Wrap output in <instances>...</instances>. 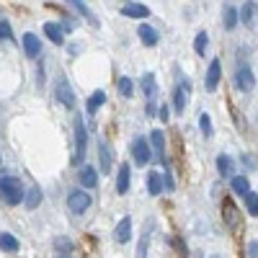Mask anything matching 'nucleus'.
Instances as JSON below:
<instances>
[{
	"mask_svg": "<svg viewBox=\"0 0 258 258\" xmlns=\"http://www.w3.org/2000/svg\"><path fill=\"white\" fill-rule=\"evenodd\" d=\"M80 184H83L85 188H93V186L98 184V171H96V168H91V165L83 168V171H80Z\"/></svg>",
	"mask_w": 258,
	"mask_h": 258,
	"instance_id": "18",
	"label": "nucleus"
},
{
	"mask_svg": "<svg viewBox=\"0 0 258 258\" xmlns=\"http://www.w3.org/2000/svg\"><path fill=\"white\" fill-rule=\"evenodd\" d=\"M70 5H75V10H80V13H83L85 18H91V21H93V24H96V18H93V13H91V10H88V8H85V3H70Z\"/></svg>",
	"mask_w": 258,
	"mask_h": 258,
	"instance_id": "34",
	"label": "nucleus"
},
{
	"mask_svg": "<svg viewBox=\"0 0 258 258\" xmlns=\"http://www.w3.org/2000/svg\"><path fill=\"white\" fill-rule=\"evenodd\" d=\"M132 238V217H121V222L114 230V240L116 243H127Z\"/></svg>",
	"mask_w": 258,
	"mask_h": 258,
	"instance_id": "12",
	"label": "nucleus"
},
{
	"mask_svg": "<svg viewBox=\"0 0 258 258\" xmlns=\"http://www.w3.org/2000/svg\"><path fill=\"white\" fill-rule=\"evenodd\" d=\"M137 31H140V39L147 44V47H155V44H158V31L152 26H140Z\"/></svg>",
	"mask_w": 258,
	"mask_h": 258,
	"instance_id": "21",
	"label": "nucleus"
},
{
	"mask_svg": "<svg viewBox=\"0 0 258 258\" xmlns=\"http://www.w3.org/2000/svg\"><path fill=\"white\" fill-rule=\"evenodd\" d=\"M199 127H201V132H204V137H212V119H209V114L199 116Z\"/></svg>",
	"mask_w": 258,
	"mask_h": 258,
	"instance_id": "33",
	"label": "nucleus"
},
{
	"mask_svg": "<svg viewBox=\"0 0 258 258\" xmlns=\"http://www.w3.org/2000/svg\"><path fill=\"white\" fill-rule=\"evenodd\" d=\"M54 98H57L65 109H75V93L65 77H60V80L54 83Z\"/></svg>",
	"mask_w": 258,
	"mask_h": 258,
	"instance_id": "4",
	"label": "nucleus"
},
{
	"mask_svg": "<svg viewBox=\"0 0 258 258\" xmlns=\"http://www.w3.org/2000/svg\"><path fill=\"white\" fill-rule=\"evenodd\" d=\"M188 80H184V85H178L176 88V93H173V106H176V111L181 114V111H186V106H188Z\"/></svg>",
	"mask_w": 258,
	"mask_h": 258,
	"instance_id": "9",
	"label": "nucleus"
},
{
	"mask_svg": "<svg viewBox=\"0 0 258 258\" xmlns=\"http://www.w3.org/2000/svg\"><path fill=\"white\" fill-rule=\"evenodd\" d=\"M209 258H220V256H209Z\"/></svg>",
	"mask_w": 258,
	"mask_h": 258,
	"instance_id": "39",
	"label": "nucleus"
},
{
	"mask_svg": "<svg viewBox=\"0 0 258 258\" xmlns=\"http://www.w3.org/2000/svg\"><path fill=\"white\" fill-rule=\"evenodd\" d=\"M24 201H26V207H29V209H37V207L41 204V191H39V188H29Z\"/></svg>",
	"mask_w": 258,
	"mask_h": 258,
	"instance_id": "28",
	"label": "nucleus"
},
{
	"mask_svg": "<svg viewBox=\"0 0 258 258\" xmlns=\"http://www.w3.org/2000/svg\"><path fill=\"white\" fill-rule=\"evenodd\" d=\"M104 101H106V93H104V91H96L91 98H88V104H85V106H88V111H91V114H96L98 106L104 104Z\"/></svg>",
	"mask_w": 258,
	"mask_h": 258,
	"instance_id": "27",
	"label": "nucleus"
},
{
	"mask_svg": "<svg viewBox=\"0 0 258 258\" xmlns=\"http://www.w3.org/2000/svg\"><path fill=\"white\" fill-rule=\"evenodd\" d=\"M152 227H155V220L145 222L142 238H140V245H137V258H147V245H150V238H152Z\"/></svg>",
	"mask_w": 258,
	"mask_h": 258,
	"instance_id": "8",
	"label": "nucleus"
},
{
	"mask_svg": "<svg viewBox=\"0 0 258 258\" xmlns=\"http://www.w3.org/2000/svg\"><path fill=\"white\" fill-rule=\"evenodd\" d=\"M13 29H10L8 21H0V41H13Z\"/></svg>",
	"mask_w": 258,
	"mask_h": 258,
	"instance_id": "31",
	"label": "nucleus"
},
{
	"mask_svg": "<svg viewBox=\"0 0 258 258\" xmlns=\"http://www.w3.org/2000/svg\"><path fill=\"white\" fill-rule=\"evenodd\" d=\"M119 93L124 96V98H129V96L134 93V85H132L129 77H119Z\"/></svg>",
	"mask_w": 258,
	"mask_h": 258,
	"instance_id": "30",
	"label": "nucleus"
},
{
	"mask_svg": "<svg viewBox=\"0 0 258 258\" xmlns=\"http://www.w3.org/2000/svg\"><path fill=\"white\" fill-rule=\"evenodd\" d=\"M121 13L129 16V18H147L150 8L142 5V3H127V5H121Z\"/></svg>",
	"mask_w": 258,
	"mask_h": 258,
	"instance_id": "13",
	"label": "nucleus"
},
{
	"mask_svg": "<svg viewBox=\"0 0 258 258\" xmlns=\"http://www.w3.org/2000/svg\"><path fill=\"white\" fill-rule=\"evenodd\" d=\"M57 248H60L62 253H67V251H70V248H73V243H70V240H67V238H60V240H57Z\"/></svg>",
	"mask_w": 258,
	"mask_h": 258,
	"instance_id": "36",
	"label": "nucleus"
},
{
	"mask_svg": "<svg viewBox=\"0 0 258 258\" xmlns=\"http://www.w3.org/2000/svg\"><path fill=\"white\" fill-rule=\"evenodd\" d=\"M116 191H119V194H127V191H129V165H127V163H121V165H119Z\"/></svg>",
	"mask_w": 258,
	"mask_h": 258,
	"instance_id": "16",
	"label": "nucleus"
},
{
	"mask_svg": "<svg viewBox=\"0 0 258 258\" xmlns=\"http://www.w3.org/2000/svg\"><path fill=\"white\" fill-rule=\"evenodd\" d=\"M150 142H152V147H155V152L160 155V158H165V137H163V132L160 129H152V134H150Z\"/></svg>",
	"mask_w": 258,
	"mask_h": 258,
	"instance_id": "22",
	"label": "nucleus"
},
{
	"mask_svg": "<svg viewBox=\"0 0 258 258\" xmlns=\"http://www.w3.org/2000/svg\"><path fill=\"white\" fill-rule=\"evenodd\" d=\"M0 248L8 251V253H16L18 251V240L10 232H0Z\"/></svg>",
	"mask_w": 258,
	"mask_h": 258,
	"instance_id": "23",
	"label": "nucleus"
},
{
	"mask_svg": "<svg viewBox=\"0 0 258 258\" xmlns=\"http://www.w3.org/2000/svg\"><path fill=\"white\" fill-rule=\"evenodd\" d=\"M132 158L137 165H147L150 163V145L145 137H137L132 142Z\"/></svg>",
	"mask_w": 258,
	"mask_h": 258,
	"instance_id": "5",
	"label": "nucleus"
},
{
	"mask_svg": "<svg viewBox=\"0 0 258 258\" xmlns=\"http://www.w3.org/2000/svg\"><path fill=\"white\" fill-rule=\"evenodd\" d=\"M85 147H88V132H85L80 114H77V119H75V163L85 160Z\"/></svg>",
	"mask_w": 258,
	"mask_h": 258,
	"instance_id": "2",
	"label": "nucleus"
},
{
	"mask_svg": "<svg viewBox=\"0 0 258 258\" xmlns=\"http://www.w3.org/2000/svg\"><path fill=\"white\" fill-rule=\"evenodd\" d=\"M60 258H67V256H60Z\"/></svg>",
	"mask_w": 258,
	"mask_h": 258,
	"instance_id": "40",
	"label": "nucleus"
},
{
	"mask_svg": "<svg viewBox=\"0 0 258 258\" xmlns=\"http://www.w3.org/2000/svg\"><path fill=\"white\" fill-rule=\"evenodd\" d=\"M24 49H26V54L29 57H39L41 54V41H39V37L37 34H24Z\"/></svg>",
	"mask_w": 258,
	"mask_h": 258,
	"instance_id": "14",
	"label": "nucleus"
},
{
	"mask_svg": "<svg viewBox=\"0 0 258 258\" xmlns=\"http://www.w3.org/2000/svg\"><path fill=\"white\" fill-rule=\"evenodd\" d=\"M220 60H212L209 62V70H207V80H204V85H207V91H215L217 88V83H220Z\"/></svg>",
	"mask_w": 258,
	"mask_h": 258,
	"instance_id": "15",
	"label": "nucleus"
},
{
	"mask_svg": "<svg viewBox=\"0 0 258 258\" xmlns=\"http://www.w3.org/2000/svg\"><path fill=\"white\" fill-rule=\"evenodd\" d=\"M147 191H150L152 196H158V194L163 191V181H160V173H150V178H147Z\"/></svg>",
	"mask_w": 258,
	"mask_h": 258,
	"instance_id": "26",
	"label": "nucleus"
},
{
	"mask_svg": "<svg viewBox=\"0 0 258 258\" xmlns=\"http://www.w3.org/2000/svg\"><path fill=\"white\" fill-rule=\"evenodd\" d=\"M142 93L147 98H155V75L152 73H145L142 75Z\"/></svg>",
	"mask_w": 258,
	"mask_h": 258,
	"instance_id": "25",
	"label": "nucleus"
},
{
	"mask_svg": "<svg viewBox=\"0 0 258 258\" xmlns=\"http://www.w3.org/2000/svg\"><path fill=\"white\" fill-rule=\"evenodd\" d=\"M44 31H47V37H49L54 44H57V47L65 41V29H62L60 24H44Z\"/></svg>",
	"mask_w": 258,
	"mask_h": 258,
	"instance_id": "19",
	"label": "nucleus"
},
{
	"mask_svg": "<svg viewBox=\"0 0 258 258\" xmlns=\"http://www.w3.org/2000/svg\"><path fill=\"white\" fill-rule=\"evenodd\" d=\"M240 13V21H243V26H256V18H258V3H243V8L238 10Z\"/></svg>",
	"mask_w": 258,
	"mask_h": 258,
	"instance_id": "11",
	"label": "nucleus"
},
{
	"mask_svg": "<svg viewBox=\"0 0 258 258\" xmlns=\"http://www.w3.org/2000/svg\"><path fill=\"white\" fill-rule=\"evenodd\" d=\"M232 158L230 155H217V171H220V176H232Z\"/></svg>",
	"mask_w": 258,
	"mask_h": 258,
	"instance_id": "24",
	"label": "nucleus"
},
{
	"mask_svg": "<svg viewBox=\"0 0 258 258\" xmlns=\"http://www.w3.org/2000/svg\"><path fill=\"white\" fill-rule=\"evenodd\" d=\"M230 186H232V191L240 194V196H248L251 194V184H248V178H245V176H235L230 181Z\"/></svg>",
	"mask_w": 258,
	"mask_h": 258,
	"instance_id": "20",
	"label": "nucleus"
},
{
	"mask_svg": "<svg viewBox=\"0 0 258 258\" xmlns=\"http://www.w3.org/2000/svg\"><path fill=\"white\" fill-rule=\"evenodd\" d=\"M0 196H3L8 204H18V201L26 199V191L21 181L16 176H8V173H0Z\"/></svg>",
	"mask_w": 258,
	"mask_h": 258,
	"instance_id": "1",
	"label": "nucleus"
},
{
	"mask_svg": "<svg viewBox=\"0 0 258 258\" xmlns=\"http://www.w3.org/2000/svg\"><path fill=\"white\" fill-rule=\"evenodd\" d=\"M160 119L168 121V106H160Z\"/></svg>",
	"mask_w": 258,
	"mask_h": 258,
	"instance_id": "38",
	"label": "nucleus"
},
{
	"mask_svg": "<svg viewBox=\"0 0 258 258\" xmlns=\"http://www.w3.org/2000/svg\"><path fill=\"white\" fill-rule=\"evenodd\" d=\"M98 158H101V173H111V165H114V155H111L109 142H104V140L98 142Z\"/></svg>",
	"mask_w": 258,
	"mask_h": 258,
	"instance_id": "7",
	"label": "nucleus"
},
{
	"mask_svg": "<svg viewBox=\"0 0 258 258\" xmlns=\"http://www.w3.org/2000/svg\"><path fill=\"white\" fill-rule=\"evenodd\" d=\"M67 207H70V212H85L88 207H91V196H88L85 191H73L70 196H67Z\"/></svg>",
	"mask_w": 258,
	"mask_h": 258,
	"instance_id": "6",
	"label": "nucleus"
},
{
	"mask_svg": "<svg viewBox=\"0 0 258 258\" xmlns=\"http://www.w3.org/2000/svg\"><path fill=\"white\" fill-rule=\"evenodd\" d=\"M222 209H225V212H222V220H225V225H227V227H238V222H240L238 207H235L230 199H225V201H222Z\"/></svg>",
	"mask_w": 258,
	"mask_h": 258,
	"instance_id": "10",
	"label": "nucleus"
},
{
	"mask_svg": "<svg viewBox=\"0 0 258 258\" xmlns=\"http://www.w3.org/2000/svg\"><path fill=\"white\" fill-rule=\"evenodd\" d=\"M235 88L243 93H251L256 88V77H253V70L248 65H240L238 70H235Z\"/></svg>",
	"mask_w": 258,
	"mask_h": 258,
	"instance_id": "3",
	"label": "nucleus"
},
{
	"mask_svg": "<svg viewBox=\"0 0 258 258\" xmlns=\"http://www.w3.org/2000/svg\"><path fill=\"white\" fill-rule=\"evenodd\" d=\"M163 186H165V191H173V188H176V184H173L171 173H168V168H165V173H163Z\"/></svg>",
	"mask_w": 258,
	"mask_h": 258,
	"instance_id": "35",
	"label": "nucleus"
},
{
	"mask_svg": "<svg viewBox=\"0 0 258 258\" xmlns=\"http://www.w3.org/2000/svg\"><path fill=\"white\" fill-rule=\"evenodd\" d=\"M245 204H248V212H251V215L253 217H258V194H248V196H245Z\"/></svg>",
	"mask_w": 258,
	"mask_h": 258,
	"instance_id": "32",
	"label": "nucleus"
},
{
	"mask_svg": "<svg viewBox=\"0 0 258 258\" xmlns=\"http://www.w3.org/2000/svg\"><path fill=\"white\" fill-rule=\"evenodd\" d=\"M207 41H209L207 31H199V34H196V39H194V49H196L199 54H204V52H207Z\"/></svg>",
	"mask_w": 258,
	"mask_h": 258,
	"instance_id": "29",
	"label": "nucleus"
},
{
	"mask_svg": "<svg viewBox=\"0 0 258 258\" xmlns=\"http://www.w3.org/2000/svg\"><path fill=\"white\" fill-rule=\"evenodd\" d=\"M222 18H225V29L232 31L235 26H238V21H240V13H238V8H235V5H225V10H222Z\"/></svg>",
	"mask_w": 258,
	"mask_h": 258,
	"instance_id": "17",
	"label": "nucleus"
},
{
	"mask_svg": "<svg viewBox=\"0 0 258 258\" xmlns=\"http://www.w3.org/2000/svg\"><path fill=\"white\" fill-rule=\"evenodd\" d=\"M248 258H258V240L248 243Z\"/></svg>",
	"mask_w": 258,
	"mask_h": 258,
	"instance_id": "37",
	"label": "nucleus"
}]
</instances>
